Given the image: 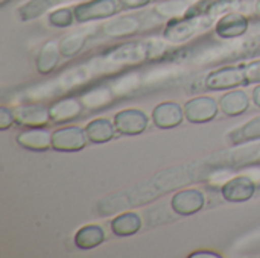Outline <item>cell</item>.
Segmentation results:
<instances>
[{
	"label": "cell",
	"mask_w": 260,
	"mask_h": 258,
	"mask_svg": "<svg viewBox=\"0 0 260 258\" xmlns=\"http://www.w3.org/2000/svg\"><path fill=\"white\" fill-rule=\"evenodd\" d=\"M117 12L116 0H90L75 6V17L79 23L110 18Z\"/></svg>",
	"instance_id": "obj_5"
},
{
	"label": "cell",
	"mask_w": 260,
	"mask_h": 258,
	"mask_svg": "<svg viewBox=\"0 0 260 258\" xmlns=\"http://www.w3.org/2000/svg\"><path fill=\"white\" fill-rule=\"evenodd\" d=\"M256 12H257V15H260V0L256 2Z\"/></svg>",
	"instance_id": "obj_25"
},
{
	"label": "cell",
	"mask_w": 260,
	"mask_h": 258,
	"mask_svg": "<svg viewBox=\"0 0 260 258\" xmlns=\"http://www.w3.org/2000/svg\"><path fill=\"white\" fill-rule=\"evenodd\" d=\"M254 193H256V182L253 181V178L244 175L229 179L221 189L222 198L227 202H235V204L250 201L254 196Z\"/></svg>",
	"instance_id": "obj_7"
},
{
	"label": "cell",
	"mask_w": 260,
	"mask_h": 258,
	"mask_svg": "<svg viewBox=\"0 0 260 258\" xmlns=\"http://www.w3.org/2000/svg\"><path fill=\"white\" fill-rule=\"evenodd\" d=\"M75 20H76L75 9H72V8H61V9L50 12V15H49L50 24H53L56 27H69L73 24Z\"/></svg>",
	"instance_id": "obj_19"
},
{
	"label": "cell",
	"mask_w": 260,
	"mask_h": 258,
	"mask_svg": "<svg viewBox=\"0 0 260 258\" xmlns=\"http://www.w3.org/2000/svg\"><path fill=\"white\" fill-rule=\"evenodd\" d=\"M15 117L18 123L27 126V128H35V126H44L50 120L49 108L44 105H27V106H20L15 111Z\"/></svg>",
	"instance_id": "obj_14"
},
{
	"label": "cell",
	"mask_w": 260,
	"mask_h": 258,
	"mask_svg": "<svg viewBox=\"0 0 260 258\" xmlns=\"http://www.w3.org/2000/svg\"><path fill=\"white\" fill-rule=\"evenodd\" d=\"M186 119L184 108L177 102H161L152 111V122L160 129H174Z\"/></svg>",
	"instance_id": "obj_8"
},
{
	"label": "cell",
	"mask_w": 260,
	"mask_h": 258,
	"mask_svg": "<svg viewBox=\"0 0 260 258\" xmlns=\"http://www.w3.org/2000/svg\"><path fill=\"white\" fill-rule=\"evenodd\" d=\"M206 198L197 189H186L177 192L171 199V207L178 216H192L204 208Z\"/></svg>",
	"instance_id": "obj_6"
},
{
	"label": "cell",
	"mask_w": 260,
	"mask_h": 258,
	"mask_svg": "<svg viewBox=\"0 0 260 258\" xmlns=\"http://www.w3.org/2000/svg\"><path fill=\"white\" fill-rule=\"evenodd\" d=\"M190 258H219V254L212 252V251H201V252H193L189 255Z\"/></svg>",
	"instance_id": "obj_23"
},
{
	"label": "cell",
	"mask_w": 260,
	"mask_h": 258,
	"mask_svg": "<svg viewBox=\"0 0 260 258\" xmlns=\"http://www.w3.org/2000/svg\"><path fill=\"white\" fill-rule=\"evenodd\" d=\"M88 143L85 129L79 126H62L52 132V149L58 152H78Z\"/></svg>",
	"instance_id": "obj_2"
},
{
	"label": "cell",
	"mask_w": 260,
	"mask_h": 258,
	"mask_svg": "<svg viewBox=\"0 0 260 258\" xmlns=\"http://www.w3.org/2000/svg\"><path fill=\"white\" fill-rule=\"evenodd\" d=\"M251 96H253V102H254V105L260 108V84L259 85H256V88L253 90Z\"/></svg>",
	"instance_id": "obj_24"
},
{
	"label": "cell",
	"mask_w": 260,
	"mask_h": 258,
	"mask_svg": "<svg viewBox=\"0 0 260 258\" xmlns=\"http://www.w3.org/2000/svg\"><path fill=\"white\" fill-rule=\"evenodd\" d=\"M17 143L26 151L44 152L52 148V134L44 126L29 128L17 135Z\"/></svg>",
	"instance_id": "obj_9"
},
{
	"label": "cell",
	"mask_w": 260,
	"mask_h": 258,
	"mask_svg": "<svg viewBox=\"0 0 260 258\" xmlns=\"http://www.w3.org/2000/svg\"><path fill=\"white\" fill-rule=\"evenodd\" d=\"M85 44V36L82 33H75V35H69L66 36L61 44H59V50H61V55L66 56V58H70L76 53L81 52V49L84 47Z\"/></svg>",
	"instance_id": "obj_18"
},
{
	"label": "cell",
	"mask_w": 260,
	"mask_h": 258,
	"mask_svg": "<svg viewBox=\"0 0 260 258\" xmlns=\"http://www.w3.org/2000/svg\"><path fill=\"white\" fill-rule=\"evenodd\" d=\"M17 120L15 117V113L8 109L6 106H2L0 108V129L2 131H6L9 126H12V123Z\"/></svg>",
	"instance_id": "obj_21"
},
{
	"label": "cell",
	"mask_w": 260,
	"mask_h": 258,
	"mask_svg": "<svg viewBox=\"0 0 260 258\" xmlns=\"http://www.w3.org/2000/svg\"><path fill=\"white\" fill-rule=\"evenodd\" d=\"M142 228V219L134 211H126L111 220V231L117 237H131Z\"/></svg>",
	"instance_id": "obj_15"
},
{
	"label": "cell",
	"mask_w": 260,
	"mask_h": 258,
	"mask_svg": "<svg viewBox=\"0 0 260 258\" xmlns=\"http://www.w3.org/2000/svg\"><path fill=\"white\" fill-rule=\"evenodd\" d=\"M241 134H242V138H245V140H247V138L260 137V117L259 119L251 120V122H248V123L242 128Z\"/></svg>",
	"instance_id": "obj_20"
},
{
	"label": "cell",
	"mask_w": 260,
	"mask_h": 258,
	"mask_svg": "<svg viewBox=\"0 0 260 258\" xmlns=\"http://www.w3.org/2000/svg\"><path fill=\"white\" fill-rule=\"evenodd\" d=\"M82 113V103L75 97L61 99L49 106L50 120L55 123H64L72 119H76Z\"/></svg>",
	"instance_id": "obj_12"
},
{
	"label": "cell",
	"mask_w": 260,
	"mask_h": 258,
	"mask_svg": "<svg viewBox=\"0 0 260 258\" xmlns=\"http://www.w3.org/2000/svg\"><path fill=\"white\" fill-rule=\"evenodd\" d=\"M219 111V102L210 96H198L186 102L184 116L186 120L195 125L212 122Z\"/></svg>",
	"instance_id": "obj_3"
},
{
	"label": "cell",
	"mask_w": 260,
	"mask_h": 258,
	"mask_svg": "<svg viewBox=\"0 0 260 258\" xmlns=\"http://www.w3.org/2000/svg\"><path fill=\"white\" fill-rule=\"evenodd\" d=\"M206 88L215 91H229L241 85L260 84V59L238 67H222L213 70L206 78Z\"/></svg>",
	"instance_id": "obj_1"
},
{
	"label": "cell",
	"mask_w": 260,
	"mask_h": 258,
	"mask_svg": "<svg viewBox=\"0 0 260 258\" xmlns=\"http://www.w3.org/2000/svg\"><path fill=\"white\" fill-rule=\"evenodd\" d=\"M248 30V18L238 12H230L216 23V33L221 38H238Z\"/></svg>",
	"instance_id": "obj_10"
},
{
	"label": "cell",
	"mask_w": 260,
	"mask_h": 258,
	"mask_svg": "<svg viewBox=\"0 0 260 258\" xmlns=\"http://www.w3.org/2000/svg\"><path fill=\"white\" fill-rule=\"evenodd\" d=\"M105 240V233L99 225H85L79 228L75 234V246L81 251H90L102 245Z\"/></svg>",
	"instance_id": "obj_16"
},
{
	"label": "cell",
	"mask_w": 260,
	"mask_h": 258,
	"mask_svg": "<svg viewBox=\"0 0 260 258\" xmlns=\"http://www.w3.org/2000/svg\"><path fill=\"white\" fill-rule=\"evenodd\" d=\"M113 122L119 134L133 137V135H140L148 129L149 117L142 109L128 108L116 113Z\"/></svg>",
	"instance_id": "obj_4"
},
{
	"label": "cell",
	"mask_w": 260,
	"mask_h": 258,
	"mask_svg": "<svg viewBox=\"0 0 260 258\" xmlns=\"http://www.w3.org/2000/svg\"><path fill=\"white\" fill-rule=\"evenodd\" d=\"M61 50H59V46L53 41L50 43H46L44 47L40 50L38 56H37V68L41 75H49L52 73L58 62H59V58H61Z\"/></svg>",
	"instance_id": "obj_17"
},
{
	"label": "cell",
	"mask_w": 260,
	"mask_h": 258,
	"mask_svg": "<svg viewBox=\"0 0 260 258\" xmlns=\"http://www.w3.org/2000/svg\"><path fill=\"white\" fill-rule=\"evenodd\" d=\"M123 9H137L146 6L151 0H117Z\"/></svg>",
	"instance_id": "obj_22"
},
{
	"label": "cell",
	"mask_w": 260,
	"mask_h": 258,
	"mask_svg": "<svg viewBox=\"0 0 260 258\" xmlns=\"http://www.w3.org/2000/svg\"><path fill=\"white\" fill-rule=\"evenodd\" d=\"M250 106V97L242 90H229L219 99V109L227 117L244 114Z\"/></svg>",
	"instance_id": "obj_11"
},
{
	"label": "cell",
	"mask_w": 260,
	"mask_h": 258,
	"mask_svg": "<svg viewBox=\"0 0 260 258\" xmlns=\"http://www.w3.org/2000/svg\"><path fill=\"white\" fill-rule=\"evenodd\" d=\"M84 129H85L88 141L94 144H104L113 140L117 131L114 126V122H110V119H105V117L88 122Z\"/></svg>",
	"instance_id": "obj_13"
}]
</instances>
